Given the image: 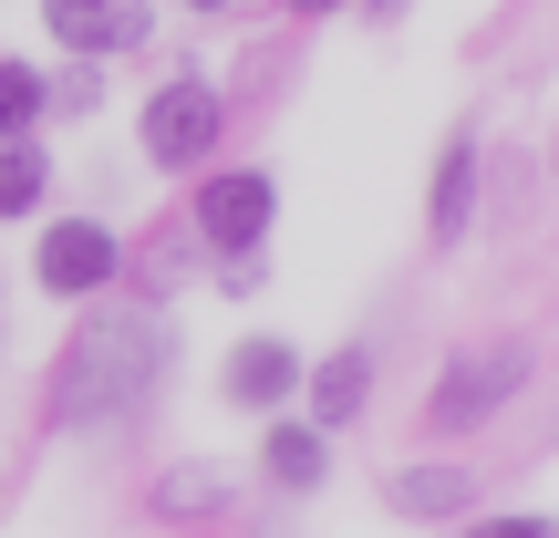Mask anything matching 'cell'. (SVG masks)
Instances as JSON below:
<instances>
[{"mask_svg":"<svg viewBox=\"0 0 559 538\" xmlns=\"http://www.w3.org/2000/svg\"><path fill=\"white\" fill-rule=\"evenodd\" d=\"M166 321L156 311H104V321H83L73 342H62V362H52V415L62 425H104V415H124V404H145V383L166 373Z\"/></svg>","mask_w":559,"mask_h":538,"instance_id":"obj_1","label":"cell"},{"mask_svg":"<svg viewBox=\"0 0 559 538\" xmlns=\"http://www.w3.org/2000/svg\"><path fill=\"white\" fill-rule=\"evenodd\" d=\"M145 166H198V156H218V135H228V104H218V83L207 73H177V83H156L145 94Z\"/></svg>","mask_w":559,"mask_h":538,"instance_id":"obj_2","label":"cell"},{"mask_svg":"<svg viewBox=\"0 0 559 538\" xmlns=\"http://www.w3.org/2000/svg\"><path fill=\"white\" fill-rule=\"evenodd\" d=\"M519 383H528V352H519V342L456 352V362L436 373V404H425V425H436V435H466V425H487L508 394H519Z\"/></svg>","mask_w":559,"mask_h":538,"instance_id":"obj_3","label":"cell"},{"mask_svg":"<svg viewBox=\"0 0 559 538\" xmlns=\"http://www.w3.org/2000/svg\"><path fill=\"white\" fill-rule=\"evenodd\" d=\"M270 218H280V198H270L260 166H228V177L198 187V239H218L228 260H249V249L270 239Z\"/></svg>","mask_w":559,"mask_h":538,"instance_id":"obj_4","label":"cell"},{"mask_svg":"<svg viewBox=\"0 0 559 538\" xmlns=\"http://www.w3.org/2000/svg\"><path fill=\"white\" fill-rule=\"evenodd\" d=\"M32 270H41V290H104V279L124 270V249H115V228H94V218H62L52 239L32 249Z\"/></svg>","mask_w":559,"mask_h":538,"instance_id":"obj_5","label":"cell"},{"mask_svg":"<svg viewBox=\"0 0 559 538\" xmlns=\"http://www.w3.org/2000/svg\"><path fill=\"white\" fill-rule=\"evenodd\" d=\"M41 21L62 32V52H135L145 0H41Z\"/></svg>","mask_w":559,"mask_h":538,"instance_id":"obj_6","label":"cell"},{"mask_svg":"<svg viewBox=\"0 0 559 538\" xmlns=\"http://www.w3.org/2000/svg\"><path fill=\"white\" fill-rule=\"evenodd\" d=\"M300 394H311V425L332 435V425H353L362 415V394H373V352H321V362H300Z\"/></svg>","mask_w":559,"mask_h":538,"instance_id":"obj_7","label":"cell"},{"mask_svg":"<svg viewBox=\"0 0 559 538\" xmlns=\"http://www.w3.org/2000/svg\"><path fill=\"white\" fill-rule=\"evenodd\" d=\"M300 394V352H290V342H239V352H228V404H260V415H270V404H290Z\"/></svg>","mask_w":559,"mask_h":538,"instance_id":"obj_8","label":"cell"},{"mask_svg":"<svg viewBox=\"0 0 559 538\" xmlns=\"http://www.w3.org/2000/svg\"><path fill=\"white\" fill-rule=\"evenodd\" d=\"M383 507L394 518H466L477 507V477L466 466H404V477H383Z\"/></svg>","mask_w":559,"mask_h":538,"instance_id":"obj_9","label":"cell"},{"mask_svg":"<svg viewBox=\"0 0 559 538\" xmlns=\"http://www.w3.org/2000/svg\"><path fill=\"white\" fill-rule=\"evenodd\" d=\"M260 466H270V487H290V498H311V487L332 477V435H321V425H270Z\"/></svg>","mask_w":559,"mask_h":538,"instance_id":"obj_10","label":"cell"},{"mask_svg":"<svg viewBox=\"0 0 559 538\" xmlns=\"http://www.w3.org/2000/svg\"><path fill=\"white\" fill-rule=\"evenodd\" d=\"M466 198H477V135H445V156H436V239L466 228Z\"/></svg>","mask_w":559,"mask_h":538,"instance_id":"obj_11","label":"cell"},{"mask_svg":"<svg viewBox=\"0 0 559 538\" xmlns=\"http://www.w3.org/2000/svg\"><path fill=\"white\" fill-rule=\"evenodd\" d=\"M41 187H52V166H41L32 135H0V218H32Z\"/></svg>","mask_w":559,"mask_h":538,"instance_id":"obj_12","label":"cell"},{"mask_svg":"<svg viewBox=\"0 0 559 538\" xmlns=\"http://www.w3.org/2000/svg\"><path fill=\"white\" fill-rule=\"evenodd\" d=\"M218 507H228V477H218V466H177V477L156 487V518H177V528L218 518Z\"/></svg>","mask_w":559,"mask_h":538,"instance_id":"obj_13","label":"cell"},{"mask_svg":"<svg viewBox=\"0 0 559 538\" xmlns=\"http://www.w3.org/2000/svg\"><path fill=\"white\" fill-rule=\"evenodd\" d=\"M41 104H52V83H41L32 62H0V135H32Z\"/></svg>","mask_w":559,"mask_h":538,"instance_id":"obj_14","label":"cell"},{"mask_svg":"<svg viewBox=\"0 0 559 538\" xmlns=\"http://www.w3.org/2000/svg\"><path fill=\"white\" fill-rule=\"evenodd\" d=\"M466 538H559V518H466Z\"/></svg>","mask_w":559,"mask_h":538,"instance_id":"obj_15","label":"cell"},{"mask_svg":"<svg viewBox=\"0 0 559 538\" xmlns=\"http://www.w3.org/2000/svg\"><path fill=\"white\" fill-rule=\"evenodd\" d=\"M362 11H373V21H404V11H415V0H362Z\"/></svg>","mask_w":559,"mask_h":538,"instance_id":"obj_16","label":"cell"},{"mask_svg":"<svg viewBox=\"0 0 559 538\" xmlns=\"http://www.w3.org/2000/svg\"><path fill=\"white\" fill-rule=\"evenodd\" d=\"M290 11H342V0H290Z\"/></svg>","mask_w":559,"mask_h":538,"instance_id":"obj_17","label":"cell"},{"mask_svg":"<svg viewBox=\"0 0 559 538\" xmlns=\"http://www.w3.org/2000/svg\"><path fill=\"white\" fill-rule=\"evenodd\" d=\"M187 11H218V0H187Z\"/></svg>","mask_w":559,"mask_h":538,"instance_id":"obj_18","label":"cell"}]
</instances>
